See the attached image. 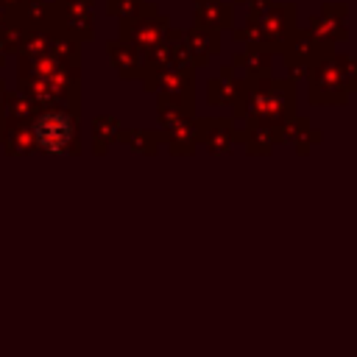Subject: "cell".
Instances as JSON below:
<instances>
[{
	"instance_id": "cell-1",
	"label": "cell",
	"mask_w": 357,
	"mask_h": 357,
	"mask_svg": "<svg viewBox=\"0 0 357 357\" xmlns=\"http://www.w3.org/2000/svg\"><path fill=\"white\" fill-rule=\"evenodd\" d=\"M33 137L45 151H64L73 139V120L61 112H45L33 123Z\"/></svg>"
}]
</instances>
